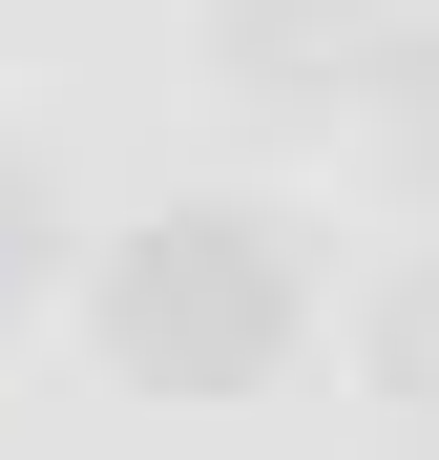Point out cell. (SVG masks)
Wrapping results in <instances>:
<instances>
[{
  "label": "cell",
  "mask_w": 439,
  "mask_h": 460,
  "mask_svg": "<svg viewBox=\"0 0 439 460\" xmlns=\"http://www.w3.org/2000/svg\"><path fill=\"white\" fill-rule=\"evenodd\" d=\"M377 376L439 419V272H398V293H377Z\"/></svg>",
  "instance_id": "obj_3"
},
{
  "label": "cell",
  "mask_w": 439,
  "mask_h": 460,
  "mask_svg": "<svg viewBox=\"0 0 439 460\" xmlns=\"http://www.w3.org/2000/svg\"><path fill=\"white\" fill-rule=\"evenodd\" d=\"M293 314H314V272H293L272 209H168V230L105 272V356L168 376V398H251V376L293 356Z\"/></svg>",
  "instance_id": "obj_1"
},
{
  "label": "cell",
  "mask_w": 439,
  "mask_h": 460,
  "mask_svg": "<svg viewBox=\"0 0 439 460\" xmlns=\"http://www.w3.org/2000/svg\"><path fill=\"white\" fill-rule=\"evenodd\" d=\"M377 105H398V146H418V189H439V22H418V42L377 63Z\"/></svg>",
  "instance_id": "obj_4"
},
{
  "label": "cell",
  "mask_w": 439,
  "mask_h": 460,
  "mask_svg": "<svg viewBox=\"0 0 439 460\" xmlns=\"http://www.w3.org/2000/svg\"><path fill=\"white\" fill-rule=\"evenodd\" d=\"M377 42H398V0H209V63H231L251 105H314V84H356Z\"/></svg>",
  "instance_id": "obj_2"
},
{
  "label": "cell",
  "mask_w": 439,
  "mask_h": 460,
  "mask_svg": "<svg viewBox=\"0 0 439 460\" xmlns=\"http://www.w3.org/2000/svg\"><path fill=\"white\" fill-rule=\"evenodd\" d=\"M22 230H42V209H22V168H0V272H22Z\"/></svg>",
  "instance_id": "obj_5"
}]
</instances>
